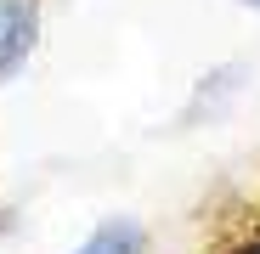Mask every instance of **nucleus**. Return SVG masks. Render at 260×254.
Segmentation results:
<instances>
[{
    "instance_id": "obj_1",
    "label": "nucleus",
    "mask_w": 260,
    "mask_h": 254,
    "mask_svg": "<svg viewBox=\"0 0 260 254\" xmlns=\"http://www.w3.org/2000/svg\"><path fill=\"white\" fill-rule=\"evenodd\" d=\"M40 46V0H6L0 17V85H12Z\"/></svg>"
},
{
    "instance_id": "obj_2",
    "label": "nucleus",
    "mask_w": 260,
    "mask_h": 254,
    "mask_svg": "<svg viewBox=\"0 0 260 254\" xmlns=\"http://www.w3.org/2000/svg\"><path fill=\"white\" fill-rule=\"evenodd\" d=\"M74 254H147V226L130 221V215H113V221H102L91 237H85Z\"/></svg>"
},
{
    "instance_id": "obj_3",
    "label": "nucleus",
    "mask_w": 260,
    "mask_h": 254,
    "mask_svg": "<svg viewBox=\"0 0 260 254\" xmlns=\"http://www.w3.org/2000/svg\"><path fill=\"white\" fill-rule=\"evenodd\" d=\"M238 6H249V12H260V0H238Z\"/></svg>"
},
{
    "instance_id": "obj_4",
    "label": "nucleus",
    "mask_w": 260,
    "mask_h": 254,
    "mask_svg": "<svg viewBox=\"0 0 260 254\" xmlns=\"http://www.w3.org/2000/svg\"><path fill=\"white\" fill-rule=\"evenodd\" d=\"M0 17H6V0H0Z\"/></svg>"
}]
</instances>
